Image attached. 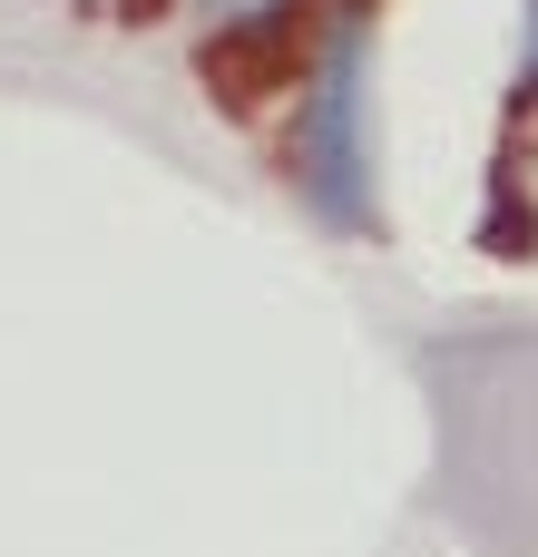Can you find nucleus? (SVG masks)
I'll list each match as a JSON object with an SVG mask.
<instances>
[{"label": "nucleus", "mask_w": 538, "mask_h": 557, "mask_svg": "<svg viewBox=\"0 0 538 557\" xmlns=\"http://www.w3.org/2000/svg\"><path fill=\"white\" fill-rule=\"evenodd\" d=\"M294 186L323 225H372V137H363V39L333 29L314 98L294 108Z\"/></svg>", "instance_id": "1"}, {"label": "nucleus", "mask_w": 538, "mask_h": 557, "mask_svg": "<svg viewBox=\"0 0 538 557\" xmlns=\"http://www.w3.org/2000/svg\"><path fill=\"white\" fill-rule=\"evenodd\" d=\"M216 10H225V20H265L274 0H216Z\"/></svg>", "instance_id": "2"}, {"label": "nucleus", "mask_w": 538, "mask_h": 557, "mask_svg": "<svg viewBox=\"0 0 538 557\" xmlns=\"http://www.w3.org/2000/svg\"><path fill=\"white\" fill-rule=\"evenodd\" d=\"M529 78H538V0H529Z\"/></svg>", "instance_id": "3"}]
</instances>
